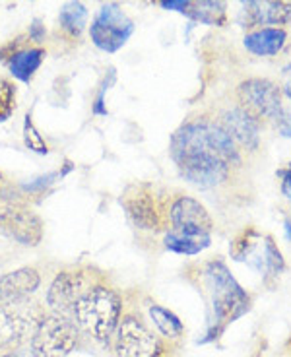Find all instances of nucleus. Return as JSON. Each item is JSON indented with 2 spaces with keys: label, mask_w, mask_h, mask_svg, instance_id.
Wrapping results in <instances>:
<instances>
[{
  "label": "nucleus",
  "mask_w": 291,
  "mask_h": 357,
  "mask_svg": "<svg viewBox=\"0 0 291 357\" xmlns=\"http://www.w3.org/2000/svg\"><path fill=\"white\" fill-rule=\"evenodd\" d=\"M169 152L181 177L198 188L225 183L231 169L241 163L237 144L223 126L208 119L179 126L171 136Z\"/></svg>",
  "instance_id": "f257e3e1"
},
{
  "label": "nucleus",
  "mask_w": 291,
  "mask_h": 357,
  "mask_svg": "<svg viewBox=\"0 0 291 357\" xmlns=\"http://www.w3.org/2000/svg\"><path fill=\"white\" fill-rule=\"evenodd\" d=\"M204 286L210 294L214 309V326H210L208 336L200 340V344L220 338V334L230 322L237 321L251 309V297L239 286L230 268L220 260H212L204 266Z\"/></svg>",
  "instance_id": "f03ea898"
},
{
  "label": "nucleus",
  "mask_w": 291,
  "mask_h": 357,
  "mask_svg": "<svg viewBox=\"0 0 291 357\" xmlns=\"http://www.w3.org/2000/svg\"><path fill=\"white\" fill-rule=\"evenodd\" d=\"M121 297L107 286H94L86 289L74 309L76 326L89 338L105 344L121 322Z\"/></svg>",
  "instance_id": "7ed1b4c3"
},
{
  "label": "nucleus",
  "mask_w": 291,
  "mask_h": 357,
  "mask_svg": "<svg viewBox=\"0 0 291 357\" xmlns=\"http://www.w3.org/2000/svg\"><path fill=\"white\" fill-rule=\"evenodd\" d=\"M231 257L237 262H245L247 266L262 274L266 280L280 276L285 268L280 249L276 247L272 237L248 227L231 243Z\"/></svg>",
  "instance_id": "20e7f679"
},
{
  "label": "nucleus",
  "mask_w": 291,
  "mask_h": 357,
  "mask_svg": "<svg viewBox=\"0 0 291 357\" xmlns=\"http://www.w3.org/2000/svg\"><path fill=\"white\" fill-rule=\"evenodd\" d=\"M29 342L33 357H66L78 344V326L70 317L57 312L43 314Z\"/></svg>",
  "instance_id": "39448f33"
},
{
  "label": "nucleus",
  "mask_w": 291,
  "mask_h": 357,
  "mask_svg": "<svg viewBox=\"0 0 291 357\" xmlns=\"http://www.w3.org/2000/svg\"><path fill=\"white\" fill-rule=\"evenodd\" d=\"M41 317V311L27 299L0 305V349L14 351L33 338Z\"/></svg>",
  "instance_id": "423d86ee"
},
{
  "label": "nucleus",
  "mask_w": 291,
  "mask_h": 357,
  "mask_svg": "<svg viewBox=\"0 0 291 357\" xmlns=\"http://www.w3.org/2000/svg\"><path fill=\"white\" fill-rule=\"evenodd\" d=\"M133 20L124 14L119 4L101 6L97 18L89 27V36L94 43L105 53H117L128 41V37L133 36Z\"/></svg>",
  "instance_id": "0eeeda50"
},
{
  "label": "nucleus",
  "mask_w": 291,
  "mask_h": 357,
  "mask_svg": "<svg viewBox=\"0 0 291 357\" xmlns=\"http://www.w3.org/2000/svg\"><path fill=\"white\" fill-rule=\"evenodd\" d=\"M115 351L119 357H161L163 344L140 319L128 314L117 326Z\"/></svg>",
  "instance_id": "6e6552de"
},
{
  "label": "nucleus",
  "mask_w": 291,
  "mask_h": 357,
  "mask_svg": "<svg viewBox=\"0 0 291 357\" xmlns=\"http://www.w3.org/2000/svg\"><path fill=\"white\" fill-rule=\"evenodd\" d=\"M237 98L241 109L255 119H282V91L270 80L251 78L239 84Z\"/></svg>",
  "instance_id": "1a4fd4ad"
},
{
  "label": "nucleus",
  "mask_w": 291,
  "mask_h": 357,
  "mask_svg": "<svg viewBox=\"0 0 291 357\" xmlns=\"http://www.w3.org/2000/svg\"><path fill=\"white\" fill-rule=\"evenodd\" d=\"M0 233L22 245L36 247L43 237V223L29 208L4 206L0 208Z\"/></svg>",
  "instance_id": "9d476101"
},
{
  "label": "nucleus",
  "mask_w": 291,
  "mask_h": 357,
  "mask_svg": "<svg viewBox=\"0 0 291 357\" xmlns=\"http://www.w3.org/2000/svg\"><path fill=\"white\" fill-rule=\"evenodd\" d=\"M86 294L84 289V274L78 270H64L59 272L53 284L47 291V305L51 307V311L62 317H70L74 314L76 303L80 297Z\"/></svg>",
  "instance_id": "9b49d317"
},
{
  "label": "nucleus",
  "mask_w": 291,
  "mask_h": 357,
  "mask_svg": "<svg viewBox=\"0 0 291 357\" xmlns=\"http://www.w3.org/2000/svg\"><path fill=\"white\" fill-rule=\"evenodd\" d=\"M171 223L173 231L188 233V235H210L212 231V218L208 210L198 200L191 197L177 198L171 206Z\"/></svg>",
  "instance_id": "f8f14e48"
},
{
  "label": "nucleus",
  "mask_w": 291,
  "mask_h": 357,
  "mask_svg": "<svg viewBox=\"0 0 291 357\" xmlns=\"http://www.w3.org/2000/svg\"><path fill=\"white\" fill-rule=\"evenodd\" d=\"M291 22V2H243L241 24L255 26H285Z\"/></svg>",
  "instance_id": "ddd939ff"
},
{
  "label": "nucleus",
  "mask_w": 291,
  "mask_h": 357,
  "mask_svg": "<svg viewBox=\"0 0 291 357\" xmlns=\"http://www.w3.org/2000/svg\"><path fill=\"white\" fill-rule=\"evenodd\" d=\"M223 128L227 130L233 142L241 144L248 152H255L260 146V132H258V121L248 115L245 109L235 107L223 115Z\"/></svg>",
  "instance_id": "4468645a"
},
{
  "label": "nucleus",
  "mask_w": 291,
  "mask_h": 357,
  "mask_svg": "<svg viewBox=\"0 0 291 357\" xmlns=\"http://www.w3.org/2000/svg\"><path fill=\"white\" fill-rule=\"evenodd\" d=\"M41 284V278L36 268H20L14 272H8L0 276V305L12 303L26 299Z\"/></svg>",
  "instance_id": "2eb2a0df"
},
{
  "label": "nucleus",
  "mask_w": 291,
  "mask_h": 357,
  "mask_svg": "<svg viewBox=\"0 0 291 357\" xmlns=\"http://www.w3.org/2000/svg\"><path fill=\"white\" fill-rule=\"evenodd\" d=\"M288 33L282 27H262L245 37V49L256 56H274L283 49Z\"/></svg>",
  "instance_id": "dca6fc26"
},
{
  "label": "nucleus",
  "mask_w": 291,
  "mask_h": 357,
  "mask_svg": "<svg viewBox=\"0 0 291 357\" xmlns=\"http://www.w3.org/2000/svg\"><path fill=\"white\" fill-rule=\"evenodd\" d=\"M124 208L138 227L142 229H156L159 225V215L156 210V202L148 192H134L124 200Z\"/></svg>",
  "instance_id": "f3484780"
},
{
  "label": "nucleus",
  "mask_w": 291,
  "mask_h": 357,
  "mask_svg": "<svg viewBox=\"0 0 291 357\" xmlns=\"http://www.w3.org/2000/svg\"><path fill=\"white\" fill-rule=\"evenodd\" d=\"M45 51L43 49H29V51H18L10 59V72L12 76H16V80L29 82L39 66L43 64Z\"/></svg>",
  "instance_id": "a211bd4d"
},
{
  "label": "nucleus",
  "mask_w": 291,
  "mask_h": 357,
  "mask_svg": "<svg viewBox=\"0 0 291 357\" xmlns=\"http://www.w3.org/2000/svg\"><path fill=\"white\" fill-rule=\"evenodd\" d=\"M212 245L210 235H188V233L169 231L165 235V247L177 255H198Z\"/></svg>",
  "instance_id": "6ab92c4d"
},
{
  "label": "nucleus",
  "mask_w": 291,
  "mask_h": 357,
  "mask_svg": "<svg viewBox=\"0 0 291 357\" xmlns=\"http://www.w3.org/2000/svg\"><path fill=\"white\" fill-rule=\"evenodd\" d=\"M185 16H188L194 22H202L206 26H223L225 24V4L223 2H188L186 4Z\"/></svg>",
  "instance_id": "aec40b11"
},
{
  "label": "nucleus",
  "mask_w": 291,
  "mask_h": 357,
  "mask_svg": "<svg viewBox=\"0 0 291 357\" xmlns=\"http://www.w3.org/2000/svg\"><path fill=\"white\" fill-rule=\"evenodd\" d=\"M150 317L159 334H163L165 338H179L183 334V322L179 321L175 312H171L165 307H159V305H151L150 307Z\"/></svg>",
  "instance_id": "412c9836"
},
{
  "label": "nucleus",
  "mask_w": 291,
  "mask_h": 357,
  "mask_svg": "<svg viewBox=\"0 0 291 357\" xmlns=\"http://www.w3.org/2000/svg\"><path fill=\"white\" fill-rule=\"evenodd\" d=\"M88 22V10L80 2H68L61 10V24L70 36H80Z\"/></svg>",
  "instance_id": "4be33fe9"
},
{
  "label": "nucleus",
  "mask_w": 291,
  "mask_h": 357,
  "mask_svg": "<svg viewBox=\"0 0 291 357\" xmlns=\"http://www.w3.org/2000/svg\"><path fill=\"white\" fill-rule=\"evenodd\" d=\"M16 109V89L12 82L0 78V123L12 116Z\"/></svg>",
  "instance_id": "5701e85b"
},
{
  "label": "nucleus",
  "mask_w": 291,
  "mask_h": 357,
  "mask_svg": "<svg viewBox=\"0 0 291 357\" xmlns=\"http://www.w3.org/2000/svg\"><path fill=\"white\" fill-rule=\"evenodd\" d=\"M24 142H26V146L31 150V152H37V153L49 152V148H47V144H45L43 136L37 132L36 125H33V121H31V115H27L26 121H24Z\"/></svg>",
  "instance_id": "b1692460"
},
{
  "label": "nucleus",
  "mask_w": 291,
  "mask_h": 357,
  "mask_svg": "<svg viewBox=\"0 0 291 357\" xmlns=\"http://www.w3.org/2000/svg\"><path fill=\"white\" fill-rule=\"evenodd\" d=\"M113 82H115V70L111 68V70H109V74H107L105 82L101 84V91H99L96 105H94V113H96V115H107L105 91H107V88H111V84H113Z\"/></svg>",
  "instance_id": "393cba45"
},
{
  "label": "nucleus",
  "mask_w": 291,
  "mask_h": 357,
  "mask_svg": "<svg viewBox=\"0 0 291 357\" xmlns=\"http://www.w3.org/2000/svg\"><path fill=\"white\" fill-rule=\"evenodd\" d=\"M278 177H282V192L283 197L288 198L291 202V169H285V171H280L278 173Z\"/></svg>",
  "instance_id": "a878e982"
},
{
  "label": "nucleus",
  "mask_w": 291,
  "mask_h": 357,
  "mask_svg": "<svg viewBox=\"0 0 291 357\" xmlns=\"http://www.w3.org/2000/svg\"><path fill=\"white\" fill-rule=\"evenodd\" d=\"M188 0H163L161 2V8L165 10H177V12H185Z\"/></svg>",
  "instance_id": "bb28decb"
},
{
  "label": "nucleus",
  "mask_w": 291,
  "mask_h": 357,
  "mask_svg": "<svg viewBox=\"0 0 291 357\" xmlns=\"http://www.w3.org/2000/svg\"><path fill=\"white\" fill-rule=\"evenodd\" d=\"M29 36H31V39H36V41H41L45 36L43 26H41L39 22H36V24L31 26V29H29Z\"/></svg>",
  "instance_id": "cd10ccee"
},
{
  "label": "nucleus",
  "mask_w": 291,
  "mask_h": 357,
  "mask_svg": "<svg viewBox=\"0 0 291 357\" xmlns=\"http://www.w3.org/2000/svg\"><path fill=\"white\" fill-rule=\"evenodd\" d=\"M280 132H282L283 136L291 138V115L280 119Z\"/></svg>",
  "instance_id": "c85d7f7f"
},
{
  "label": "nucleus",
  "mask_w": 291,
  "mask_h": 357,
  "mask_svg": "<svg viewBox=\"0 0 291 357\" xmlns=\"http://www.w3.org/2000/svg\"><path fill=\"white\" fill-rule=\"evenodd\" d=\"M283 229H285V237H288V241H291V220H285V223H283Z\"/></svg>",
  "instance_id": "c756f323"
},
{
  "label": "nucleus",
  "mask_w": 291,
  "mask_h": 357,
  "mask_svg": "<svg viewBox=\"0 0 291 357\" xmlns=\"http://www.w3.org/2000/svg\"><path fill=\"white\" fill-rule=\"evenodd\" d=\"M4 357H24V356H22V354H16V349H14V351H10V354H6Z\"/></svg>",
  "instance_id": "7c9ffc66"
},
{
  "label": "nucleus",
  "mask_w": 291,
  "mask_h": 357,
  "mask_svg": "<svg viewBox=\"0 0 291 357\" xmlns=\"http://www.w3.org/2000/svg\"><path fill=\"white\" fill-rule=\"evenodd\" d=\"M285 96L291 99V84H288V86H285Z\"/></svg>",
  "instance_id": "2f4dec72"
},
{
  "label": "nucleus",
  "mask_w": 291,
  "mask_h": 357,
  "mask_svg": "<svg viewBox=\"0 0 291 357\" xmlns=\"http://www.w3.org/2000/svg\"><path fill=\"white\" fill-rule=\"evenodd\" d=\"M285 70H291V64H290V66H288V68H285Z\"/></svg>",
  "instance_id": "473e14b6"
},
{
  "label": "nucleus",
  "mask_w": 291,
  "mask_h": 357,
  "mask_svg": "<svg viewBox=\"0 0 291 357\" xmlns=\"http://www.w3.org/2000/svg\"><path fill=\"white\" fill-rule=\"evenodd\" d=\"M290 169H291V163H290Z\"/></svg>",
  "instance_id": "72a5a7b5"
}]
</instances>
